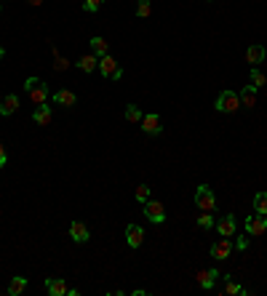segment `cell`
Instances as JSON below:
<instances>
[{
	"label": "cell",
	"mask_w": 267,
	"mask_h": 296,
	"mask_svg": "<svg viewBox=\"0 0 267 296\" xmlns=\"http://www.w3.org/2000/svg\"><path fill=\"white\" fill-rule=\"evenodd\" d=\"M25 91L32 99V104H45L48 102V86H45L40 78H27L25 80Z\"/></svg>",
	"instance_id": "cell-1"
},
{
	"label": "cell",
	"mask_w": 267,
	"mask_h": 296,
	"mask_svg": "<svg viewBox=\"0 0 267 296\" xmlns=\"http://www.w3.org/2000/svg\"><path fill=\"white\" fill-rule=\"evenodd\" d=\"M214 107H216V112L233 115V112H238V110H240V99H238V93H235V91L225 88V91H222V93H219V96H216Z\"/></svg>",
	"instance_id": "cell-2"
},
{
	"label": "cell",
	"mask_w": 267,
	"mask_h": 296,
	"mask_svg": "<svg viewBox=\"0 0 267 296\" xmlns=\"http://www.w3.org/2000/svg\"><path fill=\"white\" fill-rule=\"evenodd\" d=\"M195 206H198L201 211H208V214H214L216 211V195H214V189L208 187V184H201L198 189H195Z\"/></svg>",
	"instance_id": "cell-3"
},
{
	"label": "cell",
	"mask_w": 267,
	"mask_h": 296,
	"mask_svg": "<svg viewBox=\"0 0 267 296\" xmlns=\"http://www.w3.org/2000/svg\"><path fill=\"white\" fill-rule=\"evenodd\" d=\"M99 72L107 78V80H118V78L123 75V69H120V64L107 54V56H102V59H99Z\"/></svg>",
	"instance_id": "cell-4"
},
{
	"label": "cell",
	"mask_w": 267,
	"mask_h": 296,
	"mask_svg": "<svg viewBox=\"0 0 267 296\" xmlns=\"http://www.w3.org/2000/svg\"><path fill=\"white\" fill-rule=\"evenodd\" d=\"M144 216L153 221V224H163L166 221V208H163V203L150 198L147 203H144Z\"/></svg>",
	"instance_id": "cell-5"
},
{
	"label": "cell",
	"mask_w": 267,
	"mask_h": 296,
	"mask_svg": "<svg viewBox=\"0 0 267 296\" xmlns=\"http://www.w3.org/2000/svg\"><path fill=\"white\" fill-rule=\"evenodd\" d=\"M230 254H233V243H230V238H219L211 245V259H216V262H225V259H230Z\"/></svg>",
	"instance_id": "cell-6"
},
{
	"label": "cell",
	"mask_w": 267,
	"mask_h": 296,
	"mask_svg": "<svg viewBox=\"0 0 267 296\" xmlns=\"http://www.w3.org/2000/svg\"><path fill=\"white\" fill-rule=\"evenodd\" d=\"M139 126H142V131H144V134H150V136H158L160 131H163V123H160V117H158L155 112L144 115V117H142V123H139Z\"/></svg>",
	"instance_id": "cell-7"
},
{
	"label": "cell",
	"mask_w": 267,
	"mask_h": 296,
	"mask_svg": "<svg viewBox=\"0 0 267 296\" xmlns=\"http://www.w3.org/2000/svg\"><path fill=\"white\" fill-rule=\"evenodd\" d=\"M195 278H198V286L203 291H211L216 286V280H219V269H201Z\"/></svg>",
	"instance_id": "cell-8"
},
{
	"label": "cell",
	"mask_w": 267,
	"mask_h": 296,
	"mask_svg": "<svg viewBox=\"0 0 267 296\" xmlns=\"http://www.w3.org/2000/svg\"><path fill=\"white\" fill-rule=\"evenodd\" d=\"M246 232L249 235H264L267 232V216H259V214H254L246 219Z\"/></svg>",
	"instance_id": "cell-9"
},
{
	"label": "cell",
	"mask_w": 267,
	"mask_h": 296,
	"mask_svg": "<svg viewBox=\"0 0 267 296\" xmlns=\"http://www.w3.org/2000/svg\"><path fill=\"white\" fill-rule=\"evenodd\" d=\"M126 243L131 248H139L144 243V230L139 227V224H129V227H126Z\"/></svg>",
	"instance_id": "cell-10"
},
{
	"label": "cell",
	"mask_w": 267,
	"mask_h": 296,
	"mask_svg": "<svg viewBox=\"0 0 267 296\" xmlns=\"http://www.w3.org/2000/svg\"><path fill=\"white\" fill-rule=\"evenodd\" d=\"M214 227H216V232L222 235V238H230V235H235V216L233 214H225L222 219L214 224Z\"/></svg>",
	"instance_id": "cell-11"
},
{
	"label": "cell",
	"mask_w": 267,
	"mask_h": 296,
	"mask_svg": "<svg viewBox=\"0 0 267 296\" xmlns=\"http://www.w3.org/2000/svg\"><path fill=\"white\" fill-rule=\"evenodd\" d=\"M69 238H72L75 243H86L88 238H91V232H88V227H86V224L83 221H72V224H69Z\"/></svg>",
	"instance_id": "cell-12"
},
{
	"label": "cell",
	"mask_w": 267,
	"mask_h": 296,
	"mask_svg": "<svg viewBox=\"0 0 267 296\" xmlns=\"http://www.w3.org/2000/svg\"><path fill=\"white\" fill-rule=\"evenodd\" d=\"M257 91L259 88H254V86H243L240 93H238V99H240V107H257Z\"/></svg>",
	"instance_id": "cell-13"
},
{
	"label": "cell",
	"mask_w": 267,
	"mask_h": 296,
	"mask_svg": "<svg viewBox=\"0 0 267 296\" xmlns=\"http://www.w3.org/2000/svg\"><path fill=\"white\" fill-rule=\"evenodd\" d=\"M59 107H75V102H78V96L72 91H67V88H59V91H54V96H51Z\"/></svg>",
	"instance_id": "cell-14"
},
{
	"label": "cell",
	"mask_w": 267,
	"mask_h": 296,
	"mask_svg": "<svg viewBox=\"0 0 267 296\" xmlns=\"http://www.w3.org/2000/svg\"><path fill=\"white\" fill-rule=\"evenodd\" d=\"M264 56H267V51H264V45H259V43H254V45H249V51H246V62L249 64H262L264 62Z\"/></svg>",
	"instance_id": "cell-15"
},
{
	"label": "cell",
	"mask_w": 267,
	"mask_h": 296,
	"mask_svg": "<svg viewBox=\"0 0 267 296\" xmlns=\"http://www.w3.org/2000/svg\"><path fill=\"white\" fill-rule=\"evenodd\" d=\"M45 291H48L51 296H64L67 293V283L62 280V278H45Z\"/></svg>",
	"instance_id": "cell-16"
},
{
	"label": "cell",
	"mask_w": 267,
	"mask_h": 296,
	"mask_svg": "<svg viewBox=\"0 0 267 296\" xmlns=\"http://www.w3.org/2000/svg\"><path fill=\"white\" fill-rule=\"evenodd\" d=\"M51 117H54L51 107H45V104H38V107H35V115H32V120L38 123V126H48V123H51Z\"/></svg>",
	"instance_id": "cell-17"
},
{
	"label": "cell",
	"mask_w": 267,
	"mask_h": 296,
	"mask_svg": "<svg viewBox=\"0 0 267 296\" xmlns=\"http://www.w3.org/2000/svg\"><path fill=\"white\" fill-rule=\"evenodd\" d=\"M19 110V96H16V93H8V96L3 99V104H0V115H14Z\"/></svg>",
	"instance_id": "cell-18"
},
{
	"label": "cell",
	"mask_w": 267,
	"mask_h": 296,
	"mask_svg": "<svg viewBox=\"0 0 267 296\" xmlns=\"http://www.w3.org/2000/svg\"><path fill=\"white\" fill-rule=\"evenodd\" d=\"M78 69H83V72H94V69H99V59L94 54H86L78 59Z\"/></svg>",
	"instance_id": "cell-19"
},
{
	"label": "cell",
	"mask_w": 267,
	"mask_h": 296,
	"mask_svg": "<svg viewBox=\"0 0 267 296\" xmlns=\"http://www.w3.org/2000/svg\"><path fill=\"white\" fill-rule=\"evenodd\" d=\"M25 288H27V278H21V275H16V278H11V283H8V296H19V293H25Z\"/></svg>",
	"instance_id": "cell-20"
},
{
	"label": "cell",
	"mask_w": 267,
	"mask_h": 296,
	"mask_svg": "<svg viewBox=\"0 0 267 296\" xmlns=\"http://www.w3.org/2000/svg\"><path fill=\"white\" fill-rule=\"evenodd\" d=\"M91 54H94L96 59L107 56V54H110V48H107V40H104V38H99V35H96V38H91Z\"/></svg>",
	"instance_id": "cell-21"
},
{
	"label": "cell",
	"mask_w": 267,
	"mask_h": 296,
	"mask_svg": "<svg viewBox=\"0 0 267 296\" xmlns=\"http://www.w3.org/2000/svg\"><path fill=\"white\" fill-rule=\"evenodd\" d=\"M254 211H257L259 216H267V192L254 195Z\"/></svg>",
	"instance_id": "cell-22"
},
{
	"label": "cell",
	"mask_w": 267,
	"mask_h": 296,
	"mask_svg": "<svg viewBox=\"0 0 267 296\" xmlns=\"http://www.w3.org/2000/svg\"><path fill=\"white\" fill-rule=\"evenodd\" d=\"M142 117H144V112L136 107V104H129V107H126V120L129 123H142Z\"/></svg>",
	"instance_id": "cell-23"
},
{
	"label": "cell",
	"mask_w": 267,
	"mask_h": 296,
	"mask_svg": "<svg viewBox=\"0 0 267 296\" xmlns=\"http://www.w3.org/2000/svg\"><path fill=\"white\" fill-rule=\"evenodd\" d=\"M153 14V6H150V0H136V16L139 19H147Z\"/></svg>",
	"instance_id": "cell-24"
},
{
	"label": "cell",
	"mask_w": 267,
	"mask_h": 296,
	"mask_svg": "<svg viewBox=\"0 0 267 296\" xmlns=\"http://www.w3.org/2000/svg\"><path fill=\"white\" fill-rule=\"evenodd\" d=\"M225 293L227 296H238V293H246V291H243L233 278H225Z\"/></svg>",
	"instance_id": "cell-25"
},
{
	"label": "cell",
	"mask_w": 267,
	"mask_h": 296,
	"mask_svg": "<svg viewBox=\"0 0 267 296\" xmlns=\"http://www.w3.org/2000/svg\"><path fill=\"white\" fill-rule=\"evenodd\" d=\"M214 224H216V221H214V216L208 214V211L198 216V227H201V230H214Z\"/></svg>",
	"instance_id": "cell-26"
},
{
	"label": "cell",
	"mask_w": 267,
	"mask_h": 296,
	"mask_svg": "<svg viewBox=\"0 0 267 296\" xmlns=\"http://www.w3.org/2000/svg\"><path fill=\"white\" fill-rule=\"evenodd\" d=\"M264 83H267V78L262 75V69L254 67V69H251V86H254V88H262Z\"/></svg>",
	"instance_id": "cell-27"
},
{
	"label": "cell",
	"mask_w": 267,
	"mask_h": 296,
	"mask_svg": "<svg viewBox=\"0 0 267 296\" xmlns=\"http://www.w3.org/2000/svg\"><path fill=\"white\" fill-rule=\"evenodd\" d=\"M134 195H136L139 203H147V200H150V187H147V184H139Z\"/></svg>",
	"instance_id": "cell-28"
},
{
	"label": "cell",
	"mask_w": 267,
	"mask_h": 296,
	"mask_svg": "<svg viewBox=\"0 0 267 296\" xmlns=\"http://www.w3.org/2000/svg\"><path fill=\"white\" fill-rule=\"evenodd\" d=\"M104 0H83V11H88V14H96V11L102 8Z\"/></svg>",
	"instance_id": "cell-29"
},
{
	"label": "cell",
	"mask_w": 267,
	"mask_h": 296,
	"mask_svg": "<svg viewBox=\"0 0 267 296\" xmlns=\"http://www.w3.org/2000/svg\"><path fill=\"white\" fill-rule=\"evenodd\" d=\"M235 248H238V251H246V248H249V238H238L235 240Z\"/></svg>",
	"instance_id": "cell-30"
},
{
	"label": "cell",
	"mask_w": 267,
	"mask_h": 296,
	"mask_svg": "<svg viewBox=\"0 0 267 296\" xmlns=\"http://www.w3.org/2000/svg\"><path fill=\"white\" fill-rule=\"evenodd\" d=\"M6 163H8V155H6V147L0 144V168H6Z\"/></svg>",
	"instance_id": "cell-31"
},
{
	"label": "cell",
	"mask_w": 267,
	"mask_h": 296,
	"mask_svg": "<svg viewBox=\"0 0 267 296\" xmlns=\"http://www.w3.org/2000/svg\"><path fill=\"white\" fill-rule=\"evenodd\" d=\"M6 56V48H3V45H0V59H3Z\"/></svg>",
	"instance_id": "cell-32"
}]
</instances>
